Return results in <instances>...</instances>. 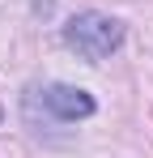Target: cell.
Here are the masks:
<instances>
[{"mask_svg": "<svg viewBox=\"0 0 153 158\" xmlns=\"http://www.w3.org/2000/svg\"><path fill=\"white\" fill-rule=\"evenodd\" d=\"M34 98L43 103L51 120H60V124H76V120H89L98 103H94V94L89 90H81V85H64V81H51L43 90H34Z\"/></svg>", "mask_w": 153, "mask_h": 158, "instance_id": "cell-2", "label": "cell"}, {"mask_svg": "<svg viewBox=\"0 0 153 158\" xmlns=\"http://www.w3.org/2000/svg\"><path fill=\"white\" fill-rule=\"evenodd\" d=\"M64 43H68L81 60L102 64L106 56L119 52V43H124V22L111 17V13H98V9L73 13V17L64 22Z\"/></svg>", "mask_w": 153, "mask_h": 158, "instance_id": "cell-1", "label": "cell"}]
</instances>
